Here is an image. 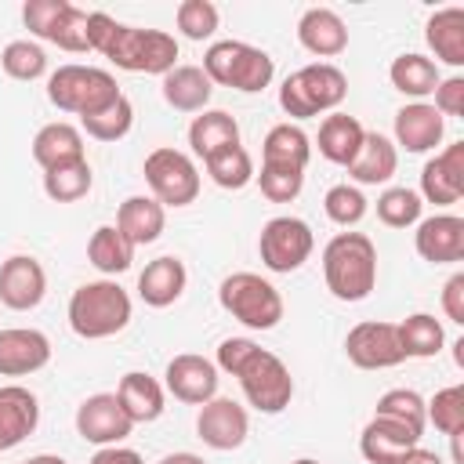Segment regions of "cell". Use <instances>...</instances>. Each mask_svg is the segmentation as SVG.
<instances>
[{
    "label": "cell",
    "instance_id": "cell-1",
    "mask_svg": "<svg viewBox=\"0 0 464 464\" xmlns=\"http://www.w3.org/2000/svg\"><path fill=\"white\" fill-rule=\"evenodd\" d=\"M214 366L218 373H232L239 381L243 399L257 413H283L294 399V377L286 362L250 337H225L218 344Z\"/></svg>",
    "mask_w": 464,
    "mask_h": 464
},
{
    "label": "cell",
    "instance_id": "cell-2",
    "mask_svg": "<svg viewBox=\"0 0 464 464\" xmlns=\"http://www.w3.org/2000/svg\"><path fill=\"white\" fill-rule=\"evenodd\" d=\"M323 279L337 301H366L377 286V246L366 232H337L323 246Z\"/></svg>",
    "mask_w": 464,
    "mask_h": 464
},
{
    "label": "cell",
    "instance_id": "cell-3",
    "mask_svg": "<svg viewBox=\"0 0 464 464\" xmlns=\"http://www.w3.org/2000/svg\"><path fill=\"white\" fill-rule=\"evenodd\" d=\"M134 315L130 294L116 279H91L69 297V326L83 341H105L127 330Z\"/></svg>",
    "mask_w": 464,
    "mask_h": 464
},
{
    "label": "cell",
    "instance_id": "cell-4",
    "mask_svg": "<svg viewBox=\"0 0 464 464\" xmlns=\"http://www.w3.org/2000/svg\"><path fill=\"white\" fill-rule=\"evenodd\" d=\"M348 98V76L334 62H312L294 69L279 83V109L290 120H308L323 112H337V105Z\"/></svg>",
    "mask_w": 464,
    "mask_h": 464
},
{
    "label": "cell",
    "instance_id": "cell-5",
    "mask_svg": "<svg viewBox=\"0 0 464 464\" xmlns=\"http://www.w3.org/2000/svg\"><path fill=\"white\" fill-rule=\"evenodd\" d=\"M120 83L109 69H98V65H58L51 76H47V102L62 112H72V116H94L102 109H109L116 98H120Z\"/></svg>",
    "mask_w": 464,
    "mask_h": 464
},
{
    "label": "cell",
    "instance_id": "cell-6",
    "mask_svg": "<svg viewBox=\"0 0 464 464\" xmlns=\"http://www.w3.org/2000/svg\"><path fill=\"white\" fill-rule=\"evenodd\" d=\"M210 83L218 87H232V91H243V94H257L272 83L276 76V62L268 51L254 47V44H243V40H214L203 54V65Z\"/></svg>",
    "mask_w": 464,
    "mask_h": 464
},
{
    "label": "cell",
    "instance_id": "cell-7",
    "mask_svg": "<svg viewBox=\"0 0 464 464\" xmlns=\"http://www.w3.org/2000/svg\"><path fill=\"white\" fill-rule=\"evenodd\" d=\"M102 54L123 72L167 76L178 65V40L170 33H163V29H141V25L116 22V29L105 40Z\"/></svg>",
    "mask_w": 464,
    "mask_h": 464
},
{
    "label": "cell",
    "instance_id": "cell-8",
    "mask_svg": "<svg viewBox=\"0 0 464 464\" xmlns=\"http://www.w3.org/2000/svg\"><path fill=\"white\" fill-rule=\"evenodd\" d=\"M218 301L246 330H272V326H279V319L286 312L283 294L265 276H257V272H232V276H225L221 286H218Z\"/></svg>",
    "mask_w": 464,
    "mask_h": 464
},
{
    "label": "cell",
    "instance_id": "cell-9",
    "mask_svg": "<svg viewBox=\"0 0 464 464\" xmlns=\"http://www.w3.org/2000/svg\"><path fill=\"white\" fill-rule=\"evenodd\" d=\"M145 185L152 188V199L160 207H188L199 196V167L188 152L160 145L145 156Z\"/></svg>",
    "mask_w": 464,
    "mask_h": 464
},
{
    "label": "cell",
    "instance_id": "cell-10",
    "mask_svg": "<svg viewBox=\"0 0 464 464\" xmlns=\"http://www.w3.org/2000/svg\"><path fill=\"white\" fill-rule=\"evenodd\" d=\"M315 250V236H312V225L294 218V214H279V218H268L261 225V236H257V257L268 272L276 276H290L297 272Z\"/></svg>",
    "mask_w": 464,
    "mask_h": 464
},
{
    "label": "cell",
    "instance_id": "cell-11",
    "mask_svg": "<svg viewBox=\"0 0 464 464\" xmlns=\"http://www.w3.org/2000/svg\"><path fill=\"white\" fill-rule=\"evenodd\" d=\"M344 355L359 370H392V366H399L406 359L402 344H399V326L395 323H381V319L355 323L348 330V337H344Z\"/></svg>",
    "mask_w": 464,
    "mask_h": 464
},
{
    "label": "cell",
    "instance_id": "cell-12",
    "mask_svg": "<svg viewBox=\"0 0 464 464\" xmlns=\"http://www.w3.org/2000/svg\"><path fill=\"white\" fill-rule=\"evenodd\" d=\"M130 431H134V420L123 413L116 392L87 395V399L76 406V435H80L83 442H94V446H120Z\"/></svg>",
    "mask_w": 464,
    "mask_h": 464
},
{
    "label": "cell",
    "instance_id": "cell-13",
    "mask_svg": "<svg viewBox=\"0 0 464 464\" xmlns=\"http://www.w3.org/2000/svg\"><path fill=\"white\" fill-rule=\"evenodd\" d=\"M196 435L203 439V446L218 450V453H228V450H239L250 435V413L246 406H239L236 399H221L214 395L210 402L199 406L196 413Z\"/></svg>",
    "mask_w": 464,
    "mask_h": 464
},
{
    "label": "cell",
    "instance_id": "cell-14",
    "mask_svg": "<svg viewBox=\"0 0 464 464\" xmlns=\"http://www.w3.org/2000/svg\"><path fill=\"white\" fill-rule=\"evenodd\" d=\"M218 366L207 355L196 352H181L167 362L163 370V392H170L178 402L185 406H203L218 395Z\"/></svg>",
    "mask_w": 464,
    "mask_h": 464
},
{
    "label": "cell",
    "instance_id": "cell-15",
    "mask_svg": "<svg viewBox=\"0 0 464 464\" xmlns=\"http://www.w3.org/2000/svg\"><path fill=\"white\" fill-rule=\"evenodd\" d=\"M420 203L453 207L464 196V141L446 145L420 167Z\"/></svg>",
    "mask_w": 464,
    "mask_h": 464
},
{
    "label": "cell",
    "instance_id": "cell-16",
    "mask_svg": "<svg viewBox=\"0 0 464 464\" xmlns=\"http://www.w3.org/2000/svg\"><path fill=\"white\" fill-rule=\"evenodd\" d=\"M420 431L410 428L406 420H395V417H381L373 413L359 435V453L370 460V464H402V457L420 446Z\"/></svg>",
    "mask_w": 464,
    "mask_h": 464
},
{
    "label": "cell",
    "instance_id": "cell-17",
    "mask_svg": "<svg viewBox=\"0 0 464 464\" xmlns=\"http://www.w3.org/2000/svg\"><path fill=\"white\" fill-rule=\"evenodd\" d=\"M47 294V272L33 254H11L0 265V304L11 312H29Z\"/></svg>",
    "mask_w": 464,
    "mask_h": 464
},
{
    "label": "cell",
    "instance_id": "cell-18",
    "mask_svg": "<svg viewBox=\"0 0 464 464\" xmlns=\"http://www.w3.org/2000/svg\"><path fill=\"white\" fill-rule=\"evenodd\" d=\"M51 362V337L33 326L0 330V377H25Z\"/></svg>",
    "mask_w": 464,
    "mask_h": 464
},
{
    "label": "cell",
    "instance_id": "cell-19",
    "mask_svg": "<svg viewBox=\"0 0 464 464\" xmlns=\"http://www.w3.org/2000/svg\"><path fill=\"white\" fill-rule=\"evenodd\" d=\"M413 246L431 265H453L464 257V218L457 214H431L417 221Z\"/></svg>",
    "mask_w": 464,
    "mask_h": 464
},
{
    "label": "cell",
    "instance_id": "cell-20",
    "mask_svg": "<svg viewBox=\"0 0 464 464\" xmlns=\"http://www.w3.org/2000/svg\"><path fill=\"white\" fill-rule=\"evenodd\" d=\"M40 424V402L22 384L0 388V453L22 446Z\"/></svg>",
    "mask_w": 464,
    "mask_h": 464
},
{
    "label": "cell",
    "instance_id": "cell-21",
    "mask_svg": "<svg viewBox=\"0 0 464 464\" xmlns=\"http://www.w3.org/2000/svg\"><path fill=\"white\" fill-rule=\"evenodd\" d=\"M188 286V268L181 257L174 254H163V257H152L141 276H138V297L149 304V308H170Z\"/></svg>",
    "mask_w": 464,
    "mask_h": 464
},
{
    "label": "cell",
    "instance_id": "cell-22",
    "mask_svg": "<svg viewBox=\"0 0 464 464\" xmlns=\"http://www.w3.org/2000/svg\"><path fill=\"white\" fill-rule=\"evenodd\" d=\"M446 134V120L431 109V102H410L395 112V149L431 152Z\"/></svg>",
    "mask_w": 464,
    "mask_h": 464
},
{
    "label": "cell",
    "instance_id": "cell-23",
    "mask_svg": "<svg viewBox=\"0 0 464 464\" xmlns=\"http://www.w3.org/2000/svg\"><path fill=\"white\" fill-rule=\"evenodd\" d=\"M297 40L315 58H337L348 47V29L334 7H308L297 18Z\"/></svg>",
    "mask_w": 464,
    "mask_h": 464
},
{
    "label": "cell",
    "instance_id": "cell-24",
    "mask_svg": "<svg viewBox=\"0 0 464 464\" xmlns=\"http://www.w3.org/2000/svg\"><path fill=\"white\" fill-rule=\"evenodd\" d=\"M116 399H120L123 413H127L134 424H152V420L163 417L167 392H163V384H160L152 373L130 370V373L120 377V384H116Z\"/></svg>",
    "mask_w": 464,
    "mask_h": 464
},
{
    "label": "cell",
    "instance_id": "cell-25",
    "mask_svg": "<svg viewBox=\"0 0 464 464\" xmlns=\"http://www.w3.org/2000/svg\"><path fill=\"white\" fill-rule=\"evenodd\" d=\"M33 160H36L44 170H54V167L87 160V156H83V130L72 127V123H65V120L44 123V127L33 134Z\"/></svg>",
    "mask_w": 464,
    "mask_h": 464
},
{
    "label": "cell",
    "instance_id": "cell-26",
    "mask_svg": "<svg viewBox=\"0 0 464 464\" xmlns=\"http://www.w3.org/2000/svg\"><path fill=\"white\" fill-rule=\"evenodd\" d=\"M399 170V149L392 138L377 134V130H366L355 160L348 163V178L355 185H384L392 181V174Z\"/></svg>",
    "mask_w": 464,
    "mask_h": 464
},
{
    "label": "cell",
    "instance_id": "cell-27",
    "mask_svg": "<svg viewBox=\"0 0 464 464\" xmlns=\"http://www.w3.org/2000/svg\"><path fill=\"white\" fill-rule=\"evenodd\" d=\"M167 225V207H160L152 196H127L116 210V228L127 236V243L138 250L145 243H156Z\"/></svg>",
    "mask_w": 464,
    "mask_h": 464
},
{
    "label": "cell",
    "instance_id": "cell-28",
    "mask_svg": "<svg viewBox=\"0 0 464 464\" xmlns=\"http://www.w3.org/2000/svg\"><path fill=\"white\" fill-rule=\"evenodd\" d=\"M424 40L431 47V62L439 65H464V7H439L428 22H424Z\"/></svg>",
    "mask_w": 464,
    "mask_h": 464
},
{
    "label": "cell",
    "instance_id": "cell-29",
    "mask_svg": "<svg viewBox=\"0 0 464 464\" xmlns=\"http://www.w3.org/2000/svg\"><path fill=\"white\" fill-rule=\"evenodd\" d=\"M362 138H366V127H362L355 116H348V112H330V116H323V123H319L315 145H319V156H323L326 163L348 167V163L355 160Z\"/></svg>",
    "mask_w": 464,
    "mask_h": 464
},
{
    "label": "cell",
    "instance_id": "cell-30",
    "mask_svg": "<svg viewBox=\"0 0 464 464\" xmlns=\"http://www.w3.org/2000/svg\"><path fill=\"white\" fill-rule=\"evenodd\" d=\"M163 102L178 112H203L210 94H214V83L207 80V72L199 65H174L167 76H163Z\"/></svg>",
    "mask_w": 464,
    "mask_h": 464
},
{
    "label": "cell",
    "instance_id": "cell-31",
    "mask_svg": "<svg viewBox=\"0 0 464 464\" xmlns=\"http://www.w3.org/2000/svg\"><path fill=\"white\" fill-rule=\"evenodd\" d=\"M312 160V138L297 127V123H276L265 141H261V163L268 167H290V170H304Z\"/></svg>",
    "mask_w": 464,
    "mask_h": 464
},
{
    "label": "cell",
    "instance_id": "cell-32",
    "mask_svg": "<svg viewBox=\"0 0 464 464\" xmlns=\"http://www.w3.org/2000/svg\"><path fill=\"white\" fill-rule=\"evenodd\" d=\"M388 80H392V87H395L399 94H406V98H413V102H424V98L439 87L442 72H439V65H435L428 54L406 51V54H399V58L388 65Z\"/></svg>",
    "mask_w": 464,
    "mask_h": 464
},
{
    "label": "cell",
    "instance_id": "cell-33",
    "mask_svg": "<svg viewBox=\"0 0 464 464\" xmlns=\"http://www.w3.org/2000/svg\"><path fill=\"white\" fill-rule=\"evenodd\" d=\"M225 145H239V123L236 116H228L225 109H203L192 123H188V149L192 156L207 160Z\"/></svg>",
    "mask_w": 464,
    "mask_h": 464
},
{
    "label": "cell",
    "instance_id": "cell-34",
    "mask_svg": "<svg viewBox=\"0 0 464 464\" xmlns=\"http://www.w3.org/2000/svg\"><path fill=\"white\" fill-rule=\"evenodd\" d=\"M87 261L102 272V279H112L134 265V246L116 225H98L87 239Z\"/></svg>",
    "mask_w": 464,
    "mask_h": 464
},
{
    "label": "cell",
    "instance_id": "cell-35",
    "mask_svg": "<svg viewBox=\"0 0 464 464\" xmlns=\"http://www.w3.org/2000/svg\"><path fill=\"white\" fill-rule=\"evenodd\" d=\"M395 326H399V344H402V355L406 359H431L446 344L442 323L431 312H413V315H406Z\"/></svg>",
    "mask_w": 464,
    "mask_h": 464
},
{
    "label": "cell",
    "instance_id": "cell-36",
    "mask_svg": "<svg viewBox=\"0 0 464 464\" xmlns=\"http://www.w3.org/2000/svg\"><path fill=\"white\" fill-rule=\"evenodd\" d=\"M203 167H207L210 181H214L218 188H225V192H239V188H246V185L254 181V160H250V152H246L243 145H225V149H218L214 156L203 160Z\"/></svg>",
    "mask_w": 464,
    "mask_h": 464
},
{
    "label": "cell",
    "instance_id": "cell-37",
    "mask_svg": "<svg viewBox=\"0 0 464 464\" xmlns=\"http://www.w3.org/2000/svg\"><path fill=\"white\" fill-rule=\"evenodd\" d=\"M91 185H94V174H91V163L87 160H76V163L44 170V196L51 203H76V199H83L91 192Z\"/></svg>",
    "mask_w": 464,
    "mask_h": 464
},
{
    "label": "cell",
    "instance_id": "cell-38",
    "mask_svg": "<svg viewBox=\"0 0 464 464\" xmlns=\"http://www.w3.org/2000/svg\"><path fill=\"white\" fill-rule=\"evenodd\" d=\"M130 127H134V105H130L127 94H120L109 109L80 120V130L87 138H94V141H120V138L130 134Z\"/></svg>",
    "mask_w": 464,
    "mask_h": 464
},
{
    "label": "cell",
    "instance_id": "cell-39",
    "mask_svg": "<svg viewBox=\"0 0 464 464\" xmlns=\"http://www.w3.org/2000/svg\"><path fill=\"white\" fill-rule=\"evenodd\" d=\"M0 69H4L11 80L33 83V80L47 76V51H44L36 40H11V44L0 51Z\"/></svg>",
    "mask_w": 464,
    "mask_h": 464
},
{
    "label": "cell",
    "instance_id": "cell-40",
    "mask_svg": "<svg viewBox=\"0 0 464 464\" xmlns=\"http://www.w3.org/2000/svg\"><path fill=\"white\" fill-rule=\"evenodd\" d=\"M323 210H326V218H330L334 225L352 228V225H359V221L366 218L370 203H366V196H362L359 185L341 181V185H330V188H326V196H323Z\"/></svg>",
    "mask_w": 464,
    "mask_h": 464
},
{
    "label": "cell",
    "instance_id": "cell-41",
    "mask_svg": "<svg viewBox=\"0 0 464 464\" xmlns=\"http://www.w3.org/2000/svg\"><path fill=\"white\" fill-rule=\"evenodd\" d=\"M424 413H428V424H435V431H442L450 439L460 435L464 431V388L450 384V388L435 392L424 402Z\"/></svg>",
    "mask_w": 464,
    "mask_h": 464
},
{
    "label": "cell",
    "instance_id": "cell-42",
    "mask_svg": "<svg viewBox=\"0 0 464 464\" xmlns=\"http://www.w3.org/2000/svg\"><path fill=\"white\" fill-rule=\"evenodd\" d=\"M420 196L406 185H395V188H384L377 196V218L388 225V228H410L420 221Z\"/></svg>",
    "mask_w": 464,
    "mask_h": 464
},
{
    "label": "cell",
    "instance_id": "cell-43",
    "mask_svg": "<svg viewBox=\"0 0 464 464\" xmlns=\"http://www.w3.org/2000/svg\"><path fill=\"white\" fill-rule=\"evenodd\" d=\"M44 40L54 44V47H62V51H69V54H83V51H91V47H87V11L76 7V4H65L62 14L54 18V25H51V33H47Z\"/></svg>",
    "mask_w": 464,
    "mask_h": 464
},
{
    "label": "cell",
    "instance_id": "cell-44",
    "mask_svg": "<svg viewBox=\"0 0 464 464\" xmlns=\"http://www.w3.org/2000/svg\"><path fill=\"white\" fill-rule=\"evenodd\" d=\"M174 22H178L185 40H210L218 33L221 14L210 0H181L178 11H174Z\"/></svg>",
    "mask_w": 464,
    "mask_h": 464
},
{
    "label": "cell",
    "instance_id": "cell-45",
    "mask_svg": "<svg viewBox=\"0 0 464 464\" xmlns=\"http://www.w3.org/2000/svg\"><path fill=\"white\" fill-rule=\"evenodd\" d=\"M373 413H381V417H395V420H406L410 428H417L420 435H424V428H428V413H424V399L413 392V388H392V392H384L381 399H377V410Z\"/></svg>",
    "mask_w": 464,
    "mask_h": 464
},
{
    "label": "cell",
    "instance_id": "cell-46",
    "mask_svg": "<svg viewBox=\"0 0 464 464\" xmlns=\"http://www.w3.org/2000/svg\"><path fill=\"white\" fill-rule=\"evenodd\" d=\"M254 181L261 185V196H265L268 203H290V199H297L301 188H304V170L261 163V170H254Z\"/></svg>",
    "mask_w": 464,
    "mask_h": 464
},
{
    "label": "cell",
    "instance_id": "cell-47",
    "mask_svg": "<svg viewBox=\"0 0 464 464\" xmlns=\"http://www.w3.org/2000/svg\"><path fill=\"white\" fill-rule=\"evenodd\" d=\"M65 4H69V0H25V4H22V22H25V29L44 40Z\"/></svg>",
    "mask_w": 464,
    "mask_h": 464
},
{
    "label": "cell",
    "instance_id": "cell-48",
    "mask_svg": "<svg viewBox=\"0 0 464 464\" xmlns=\"http://www.w3.org/2000/svg\"><path fill=\"white\" fill-rule=\"evenodd\" d=\"M435 102L431 109L446 120V116H464V76H450V80H439V87L431 91Z\"/></svg>",
    "mask_w": 464,
    "mask_h": 464
},
{
    "label": "cell",
    "instance_id": "cell-49",
    "mask_svg": "<svg viewBox=\"0 0 464 464\" xmlns=\"http://www.w3.org/2000/svg\"><path fill=\"white\" fill-rule=\"evenodd\" d=\"M442 312L450 323L464 326V272H453L442 286Z\"/></svg>",
    "mask_w": 464,
    "mask_h": 464
},
{
    "label": "cell",
    "instance_id": "cell-50",
    "mask_svg": "<svg viewBox=\"0 0 464 464\" xmlns=\"http://www.w3.org/2000/svg\"><path fill=\"white\" fill-rule=\"evenodd\" d=\"M112 29H116V18H112V14H105V11H87V47H91V51L102 54V47H105V40L112 36Z\"/></svg>",
    "mask_w": 464,
    "mask_h": 464
},
{
    "label": "cell",
    "instance_id": "cell-51",
    "mask_svg": "<svg viewBox=\"0 0 464 464\" xmlns=\"http://www.w3.org/2000/svg\"><path fill=\"white\" fill-rule=\"evenodd\" d=\"M87 464H145V460L130 446H98V453Z\"/></svg>",
    "mask_w": 464,
    "mask_h": 464
},
{
    "label": "cell",
    "instance_id": "cell-52",
    "mask_svg": "<svg viewBox=\"0 0 464 464\" xmlns=\"http://www.w3.org/2000/svg\"><path fill=\"white\" fill-rule=\"evenodd\" d=\"M402 464H442V457L435 453V450H424V446H413L406 457H402Z\"/></svg>",
    "mask_w": 464,
    "mask_h": 464
},
{
    "label": "cell",
    "instance_id": "cell-53",
    "mask_svg": "<svg viewBox=\"0 0 464 464\" xmlns=\"http://www.w3.org/2000/svg\"><path fill=\"white\" fill-rule=\"evenodd\" d=\"M160 464H207L199 453H188V450H178V453H167L160 457Z\"/></svg>",
    "mask_w": 464,
    "mask_h": 464
},
{
    "label": "cell",
    "instance_id": "cell-54",
    "mask_svg": "<svg viewBox=\"0 0 464 464\" xmlns=\"http://www.w3.org/2000/svg\"><path fill=\"white\" fill-rule=\"evenodd\" d=\"M25 464H69V460L58 457V453H36V457H29Z\"/></svg>",
    "mask_w": 464,
    "mask_h": 464
},
{
    "label": "cell",
    "instance_id": "cell-55",
    "mask_svg": "<svg viewBox=\"0 0 464 464\" xmlns=\"http://www.w3.org/2000/svg\"><path fill=\"white\" fill-rule=\"evenodd\" d=\"M290 464H319V460H312V457H301V460H290Z\"/></svg>",
    "mask_w": 464,
    "mask_h": 464
}]
</instances>
